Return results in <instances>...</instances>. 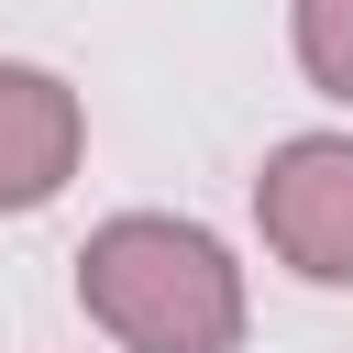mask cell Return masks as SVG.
<instances>
[{
    "mask_svg": "<svg viewBox=\"0 0 353 353\" xmlns=\"http://www.w3.org/2000/svg\"><path fill=\"white\" fill-rule=\"evenodd\" d=\"M77 309L121 342V353H232L254 298L243 265L210 221L176 210H121L77 243Z\"/></svg>",
    "mask_w": 353,
    "mask_h": 353,
    "instance_id": "1",
    "label": "cell"
},
{
    "mask_svg": "<svg viewBox=\"0 0 353 353\" xmlns=\"http://www.w3.org/2000/svg\"><path fill=\"white\" fill-rule=\"evenodd\" d=\"M254 232L287 276L353 287V132H287L254 165Z\"/></svg>",
    "mask_w": 353,
    "mask_h": 353,
    "instance_id": "2",
    "label": "cell"
},
{
    "mask_svg": "<svg viewBox=\"0 0 353 353\" xmlns=\"http://www.w3.org/2000/svg\"><path fill=\"white\" fill-rule=\"evenodd\" d=\"M88 154V110L55 66L0 55V210H44Z\"/></svg>",
    "mask_w": 353,
    "mask_h": 353,
    "instance_id": "3",
    "label": "cell"
},
{
    "mask_svg": "<svg viewBox=\"0 0 353 353\" xmlns=\"http://www.w3.org/2000/svg\"><path fill=\"white\" fill-rule=\"evenodd\" d=\"M287 44H298V77L353 110V0H298L287 11Z\"/></svg>",
    "mask_w": 353,
    "mask_h": 353,
    "instance_id": "4",
    "label": "cell"
}]
</instances>
